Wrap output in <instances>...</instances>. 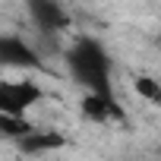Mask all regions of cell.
<instances>
[{"label": "cell", "mask_w": 161, "mask_h": 161, "mask_svg": "<svg viewBox=\"0 0 161 161\" xmlns=\"http://www.w3.org/2000/svg\"><path fill=\"white\" fill-rule=\"evenodd\" d=\"M66 66L82 92H114L111 89V54L95 38H76L66 47Z\"/></svg>", "instance_id": "1"}, {"label": "cell", "mask_w": 161, "mask_h": 161, "mask_svg": "<svg viewBox=\"0 0 161 161\" xmlns=\"http://www.w3.org/2000/svg\"><path fill=\"white\" fill-rule=\"evenodd\" d=\"M44 98V89L29 73L0 79V114L7 117H25L32 108H38Z\"/></svg>", "instance_id": "2"}, {"label": "cell", "mask_w": 161, "mask_h": 161, "mask_svg": "<svg viewBox=\"0 0 161 161\" xmlns=\"http://www.w3.org/2000/svg\"><path fill=\"white\" fill-rule=\"evenodd\" d=\"M79 111L92 123H111V120H123V104L117 101L114 92H82L79 98Z\"/></svg>", "instance_id": "3"}, {"label": "cell", "mask_w": 161, "mask_h": 161, "mask_svg": "<svg viewBox=\"0 0 161 161\" xmlns=\"http://www.w3.org/2000/svg\"><path fill=\"white\" fill-rule=\"evenodd\" d=\"M0 63H3L7 69H16V73L22 76V73L35 69L41 60H38V54L32 51V44H25L22 38L3 35V38H0Z\"/></svg>", "instance_id": "4"}, {"label": "cell", "mask_w": 161, "mask_h": 161, "mask_svg": "<svg viewBox=\"0 0 161 161\" xmlns=\"http://www.w3.org/2000/svg\"><path fill=\"white\" fill-rule=\"evenodd\" d=\"M25 10H29V19L38 29H44V32H57V29H63L69 22L66 10L57 0H25Z\"/></svg>", "instance_id": "5"}, {"label": "cell", "mask_w": 161, "mask_h": 161, "mask_svg": "<svg viewBox=\"0 0 161 161\" xmlns=\"http://www.w3.org/2000/svg\"><path fill=\"white\" fill-rule=\"evenodd\" d=\"M63 145H66L63 133H57V130H41V126H35L25 139H19V148L29 152V155H35V152H57V148H63Z\"/></svg>", "instance_id": "6"}, {"label": "cell", "mask_w": 161, "mask_h": 161, "mask_svg": "<svg viewBox=\"0 0 161 161\" xmlns=\"http://www.w3.org/2000/svg\"><path fill=\"white\" fill-rule=\"evenodd\" d=\"M133 95L152 108H161V79L158 76H133Z\"/></svg>", "instance_id": "7"}]
</instances>
